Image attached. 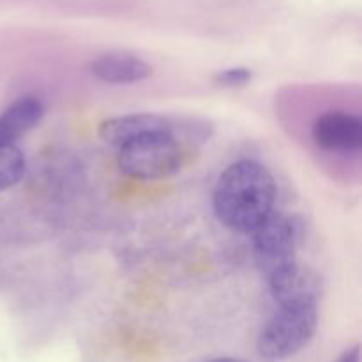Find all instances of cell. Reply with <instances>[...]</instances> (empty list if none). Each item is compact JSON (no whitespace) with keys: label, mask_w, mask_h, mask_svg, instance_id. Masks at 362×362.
Segmentation results:
<instances>
[{"label":"cell","mask_w":362,"mask_h":362,"mask_svg":"<svg viewBox=\"0 0 362 362\" xmlns=\"http://www.w3.org/2000/svg\"><path fill=\"white\" fill-rule=\"evenodd\" d=\"M90 73L105 83L129 85L147 80L152 67L129 53H105L92 60Z\"/></svg>","instance_id":"cell-7"},{"label":"cell","mask_w":362,"mask_h":362,"mask_svg":"<svg viewBox=\"0 0 362 362\" xmlns=\"http://www.w3.org/2000/svg\"><path fill=\"white\" fill-rule=\"evenodd\" d=\"M209 362H246L243 359H230V357H226V359H214V361H209Z\"/></svg>","instance_id":"cell-13"},{"label":"cell","mask_w":362,"mask_h":362,"mask_svg":"<svg viewBox=\"0 0 362 362\" xmlns=\"http://www.w3.org/2000/svg\"><path fill=\"white\" fill-rule=\"evenodd\" d=\"M25 156L14 144H0V191L16 186L25 175Z\"/></svg>","instance_id":"cell-10"},{"label":"cell","mask_w":362,"mask_h":362,"mask_svg":"<svg viewBox=\"0 0 362 362\" xmlns=\"http://www.w3.org/2000/svg\"><path fill=\"white\" fill-rule=\"evenodd\" d=\"M253 74L247 67H230V69L219 71L214 76V83L225 88H239L246 87L251 81Z\"/></svg>","instance_id":"cell-11"},{"label":"cell","mask_w":362,"mask_h":362,"mask_svg":"<svg viewBox=\"0 0 362 362\" xmlns=\"http://www.w3.org/2000/svg\"><path fill=\"white\" fill-rule=\"evenodd\" d=\"M317 327V299L279 304V310L272 315L258 336V354L267 361L288 359L313 339Z\"/></svg>","instance_id":"cell-2"},{"label":"cell","mask_w":362,"mask_h":362,"mask_svg":"<svg viewBox=\"0 0 362 362\" xmlns=\"http://www.w3.org/2000/svg\"><path fill=\"white\" fill-rule=\"evenodd\" d=\"M119 168L131 179L159 180L182 166V144L173 133H151L119 148Z\"/></svg>","instance_id":"cell-3"},{"label":"cell","mask_w":362,"mask_h":362,"mask_svg":"<svg viewBox=\"0 0 362 362\" xmlns=\"http://www.w3.org/2000/svg\"><path fill=\"white\" fill-rule=\"evenodd\" d=\"M42 103L34 95H25L0 115V144H14L41 122Z\"/></svg>","instance_id":"cell-9"},{"label":"cell","mask_w":362,"mask_h":362,"mask_svg":"<svg viewBox=\"0 0 362 362\" xmlns=\"http://www.w3.org/2000/svg\"><path fill=\"white\" fill-rule=\"evenodd\" d=\"M251 235L255 262L267 278L297 264L296 253L303 235V223L297 218L274 211Z\"/></svg>","instance_id":"cell-4"},{"label":"cell","mask_w":362,"mask_h":362,"mask_svg":"<svg viewBox=\"0 0 362 362\" xmlns=\"http://www.w3.org/2000/svg\"><path fill=\"white\" fill-rule=\"evenodd\" d=\"M267 279L272 297L278 304L318 299V279L299 264L290 265Z\"/></svg>","instance_id":"cell-8"},{"label":"cell","mask_w":362,"mask_h":362,"mask_svg":"<svg viewBox=\"0 0 362 362\" xmlns=\"http://www.w3.org/2000/svg\"><path fill=\"white\" fill-rule=\"evenodd\" d=\"M338 362H361L359 345H356V346H352V349L345 350V352H343V356L338 359Z\"/></svg>","instance_id":"cell-12"},{"label":"cell","mask_w":362,"mask_h":362,"mask_svg":"<svg viewBox=\"0 0 362 362\" xmlns=\"http://www.w3.org/2000/svg\"><path fill=\"white\" fill-rule=\"evenodd\" d=\"M311 134L322 151L354 154L362 148V120L349 112L322 113L315 120Z\"/></svg>","instance_id":"cell-5"},{"label":"cell","mask_w":362,"mask_h":362,"mask_svg":"<svg viewBox=\"0 0 362 362\" xmlns=\"http://www.w3.org/2000/svg\"><path fill=\"white\" fill-rule=\"evenodd\" d=\"M274 177L257 161H237L219 175L214 187L216 218L239 233H253L274 212Z\"/></svg>","instance_id":"cell-1"},{"label":"cell","mask_w":362,"mask_h":362,"mask_svg":"<svg viewBox=\"0 0 362 362\" xmlns=\"http://www.w3.org/2000/svg\"><path fill=\"white\" fill-rule=\"evenodd\" d=\"M151 133H173L179 140V122L158 113H131L103 120L99 126L101 140L119 148L131 140Z\"/></svg>","instance_id":"cell-6"}]
</instances>
